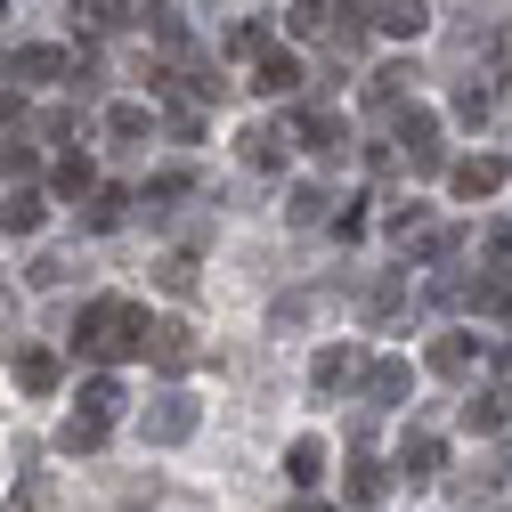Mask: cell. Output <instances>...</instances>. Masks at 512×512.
Segmentation results:
<instances>
[{"label":"cell","instance_id":"1","mask_svg":"<svg viewBox=\"0 0 512 512\" xmlns=\"http://www.w3.org/2000/svg\"><path fill=\"white\" fill-rule=\"evenodd\" d=\"M74 350L82 358H98V366H114V358H139L147 350V309L139 301H90L82 317H74Z\"/></svg>","mask_w":512,"mask_h":512},{"label":"cell","instance_id":"2","mask_svg":"<svg viewBox=\"0 0 512 512\" xmlns=\"http://www.w3.org/2000/svg\"><path fill=\"white\" fill-rule=\"evenodd\" d=\"M139 423H147V439H155V447H179V439H196V399H187V391H163Z\"/></svg>","mask_w":512,"mask_h":512},{"label":"cell","instance_id":"3","mask_svg":"<svg viewBox=\"0 0 512 512\" xmlns=\"http://www.w3.org/2000/svg\"><path fill=\"white\" fill-rule=\"evenodd\" d=\"M139 358H155L163 374H187V366H196V334H187L179 317H171V326H147V350Z\"/></svg>","mask_w":512,"mask_h":512},{"label":"cell","instance_id":"4","mask_svg":"<svg viewBox=\"0 0 512 512\" xmlns=\"http://www.w3.org/2000/svg\"><path fill=\"white\" fill-rule=\"evenodd\" d=\"M252 90H261V98H293L301 90V57L293 49H261V57H252Z\"/></svg>","mask_w":512,"mask_h":512},{"label":"cell","instance_id":"5","mask_svg":"<svg viewBox=\"0 0 512 512\" xmlns=\"http://www.w3.org/2000/svg\"><path fill=\"white\" fill-rule=\"evenodd\" d=\"M407 391H415L407 358H374L366 366V407H407Z\"/></svg>","mask_w":512,"mask_h":512},{"label":"cell","instance_id":"6","mask_svg":"<svg viewBox=\"0 0 512 512\" xmlns=\"http://www.w3.org/2000/svg\"><path fill=\"white\" fill-rule=\"evenodd\" d=\"M447 187H456L464 204L496 196V187H504V155H472V163H456V171H447Z\"/></svg>","mask_w":512,"mask_h":512},{"label":"cell","instance_id":"7","mask_svg":"<svg viewBox=\"0 0 512 512\" xmlns=\"http://www.w3.org/2000/svg\"><path fill=\"white\" fill-rule=\"evenodd\" d=\"M9 366H17V391H33V399H49V391H57V374H66V366H57V350H41V342H25Z\"/></svg>","mask_w":512,"mask_h":512},{"label":"cell","instance_id":"8","mask_svg":"<svg viewBox=\"0 0 512 512\" xmlns=\"http://www.w3.org/2000/svg\"><path fill=\"white\" fill-rule=\"evenodd\" d=\"M399 147L415 155V171H439V122H431L423 106H407V114H399Z\"/></svg>","mask_w":512,"mask_h":512},{"label":"cell","instance_id":"9","mask_svg":"<svg viewBox=\"0 0 512 512\" xmlns=\"http://www.w3.org/2000/svg\"><path fill=\"white\" fill-rule=\"evenodd\" d=\"M236 147H244V163H252V171H285V147H293V139H285V122H252Z\"/></svg>","mask_w":512,"mask_h":512},{"label":"cell","instance_id":"10","mask_svg":"<svg viewBox=\"0 0 512 512\" xmlns=\"http://www.w3.org/2000/svg\"><path fill=\"white\" fill-rule=\"evenodd\" d=\"M439 464H447V447H439L431 431H407V447H399V472H407V488L439 480Z\"/></svg>","mask_w":512,"mask_h":512},{"label":"cell","instance_id":"11","mask_svg":"<svg viewBox=\"0 0 512 512\" xmlns=\"http://www.w3.org/2000/svg\"><path fill=\"white\" fill-rule=\"evenodd\" d=\"M309 382H317V391H342V382H358V350H350V342H326V350L309 358Z\"/></svg>","mask_w":512,"mask_h":512},{"label":"cell","instance_id":"12","mask_svg":"<svg viewBox=\"0 0 512 512\" xmlns=\"http://www.w3.org/2000/svg\"><path fill=\"white\" fill-rule=\"evenodd\" d=\"M106 431H114V423L82 407V415H66V423H57V447H66V456H98V447H106Z\"/></svg>","mask_w":512,"mask_h":512},{"label":"cell","instance_id":"13","mask_svg":"<svg viewBox=\"0 0 512 512\" xmlns=\"http://www.w3.org/2000/svg\"><path fill=\"white\" fill-rule=\"evenodd\" d=\"M9 74H17V82H66V49L33 41V49H17V57H9Z\"/></svg>","mask_w":512,"mask_h":512},{"label":"cell","instance_id":"14","mask_svg":"<svg viewBox=\"0 0 512 512\" xmlns=\"http://www.w3.org/2000/svg\"><path fill=\"white\" fill-rule=\"evenodd\" d=\"M472 358H480V342H472V334H439V342H431V374H447V382H464V374H472Z\"/></svg>","mask_w":512,"mask_h":512},{"label":"cell","instance_id":"15","mask_svg":"<svg viewBox=\"0 0 512 512\" xmlns=\"http://www.w3.org/2000/svg\"><path fill=\"white\" fill-rule=\"evenodd\" d=\"M285 480H293V488H317V480H326V439H293V447H285Z\"/></svg>","mask_w":512,"mask_h":512},{"label":"cell","instance_id":"16","mask_svg":"<svg viewBox=\"0 0 512 512\" xmlns=\"http://www.w3.org/2000/svg\"><path fill=\"white\" fill-rule=\"evenodd\" d=\"M464 423H472V431H480V439H496V431H504V423H512V391H480V399H472V407H464Z\"/></svg>","mask_w":512,"mask_h":512},{"label":"cell","instance_id":"17","mask_svg":"<svg viewBox=\"0 0 512 512\" xmlns=\"http://www.w3.org/2000/svg\"><path fill=\"white\" fill-rule=\"evenodd\" d=\"M122 220H131V187H98V196H90V228L114 236Z\"/></svg>","mask_w":512,"mask_h":512},{"label":"cell","instance_id":"18","mask_svg":"<svg viewBox=\"0 0 512 512\" xmlns=\"http://www.w3.org/2000/svg\"><path fill=\"white\" fill-rule=\"evenodd\" d=\"M374 25H382V33H391V41H415V33L431 25V9H423V0H391V9H382Z\"/></svg>","mask_w":512,"mask_h":512},{"label":"cell","instance_id":"19","mask_svg":"<svg viewBox=\"0 0 512 512\" xmlns=\"http://www.w3.org/2000/svg\"><path fill=\"white\" fill-rule=\"evenodd\" d=\"M407 82H415V66H382V74H366V106L391 114V106L407 98Z\"/></svg>","mask_w":512,"mask_h":512},{"label":"cell","instance_id":"20","mask_svg":"<svg viewBox=\"0 0 512 512\" xmlns=\"http://www.w3.org/2000/svg\"><path fill=\"white\" fill-rule=\"evenodd\" d=\"M41 212H49V204L33 196V187H17V196L0 204V228H9V236H33V228H41Z\"/></svg>","mask_w":512,"mask_h":512},{"label":"cell","instance_id":"21","mask_svg":"<svg viewBox=\"0 0 512 512\" xmlns=\"http://www.w3.org/2000/svg\"><path fill=\"white\" fill-rule=\"evenodd\" d=\"M342 488H350V504H382V488H391V480H382L374 456H350V480H342Z\"/></svg>","mask_w":512,"mask_h":512},{"label":"cell","instance_id":"22","mask_svg":"<svg viewBox=\"0 0 512 512\" xmlns=\"http://www.w3.org/2000/svg\"><path fill=\"white\" fill-rule=\"evenodd\" d=\"M49 187H57V196H66V204H82L90 187H98V171H90V155H66V163H57V179H49Z\"/></svg>","mask_w":512,"mask_h":512},{"label":"cell","instance_id":"23","mask_svg":"<svg viewBox=\"0 0 512 512\" xmlns=\"http://www.w3.org/2000/svg\"><path fill=\"white\" fill-rule=\"evenodd\" d=\"M82 407L114 423V415H122V407H131V399H122V382H114V374H90V382H82Z\"/></svg>","mask_w":512,"mask_h":512},{"label":"cell","instance_id":"24","mask_svg":"<svg viewBox=\"0 0 512 512\" xmlns=\"http://www.w3.org/2000/svg\"><path fill=\"white\" fill-rule=\"evenodd\" d=\"M74 17L90 33H114V25H131V0H74Z\"/></svg>","mask_w":512,"mask_h":512},{"label":"cell","instance_id":"25","mask_svg":"<svg viewBox=\"0 0 512 512\" xmlns=\"http://www.w3.org/2000/svg\"><path fill=\"white\" fill-rule=\"evenodd\" d=\"M472 309H496V317H512V269H488V277L472 285Z\"/></svg>","mask_w":512,"mask_h":512},{"label":"cell","instance_id":"26","mask_svg":"<svg viewBox=\"0 0 512 512\" xmlns=\"http://www.w3.org/2000/svg\"><path fill=\"white\" fill-rule=\"evenodd\" d=\"M33 171H41V155H33L25 139H0V179H9V187H25Z\"/></svg>","mask_w":512,"mask_h":512},{"label":"cell","instance_id":"27","mask_svg":"<svg viewBox=\"0 0 512 512\" xmlns=\"http://www.w3.org/2000/svg\"><path fill=\"white\" fill-rule=\"evenodd\" d=\"M293 131H301L309 147H334V139H342V114H326V106H301V122H293Z\"/></svg>","mask_w":512,"mask_h":512},{"label":"cell","instance_id":"28","mask_svg":"<svg viewBox=\"0 0 512 512\" xmlns=\"http://www.w3.org/2000/svg\"><path fill=\"white\" fill-rule=\"evenodd\" d=\"M106 131H114V139H147V131H155V114H147V106H114V114H106Z\"/></svg>","mask_w":512,"mask_h":512},{"label":"cell","instance_id":"29","mask_svg":"<svg viewBox=\"0 0 512 512\" xmlns=\"http://www.w3.org/2000/svg\"><path fill=\"white\" fill-rule=\"evenodd\" d=\"M155 277H163V293H179V301H187V293H196V261H163Z\"/></svg>","mask_w":512,"mask_h":512},{"label":"cell","instance_id":"30","mask_svg":"<svg viewBox=\"0 0 512 512\" xmlns=\"http://www.w3.org/2000/svg\"><path fill=\"white\" fill-rule=\"evenodd\" d=\"M456 122H472V131H480V122H488V90L464 82V90H456Z\"/></svg>","mask_w":512,"mask_h":512},{"label":"cell","instance_id":"31","mask_svg":"<svg viewBox=\"0 0 512 512\" xmlns=\"http://www.w3.org/2000/svg\"><path fill=\"white\" fill-rule=\"evenodd\" d=\"M293 220H301V228L326 220V196H317V187H293Z\"/></svg>","mask_w":512,"mask_h":512},{"label":"cell","instance_id":"32","mask_svg":"<svg viewBox=\"0 0 512 512\" xmlns=\"http://www.w3.org/2000/svg\"><path fill=\"white\" fill-rule=\"evenodd\" d=\"M171 196H187V171H163V179H147V204H171Z\"/></svg>","mask_w":512,"mask_h":512},{"label":"cell","instance_id":"33","mask_svg":"<svg viewBox=\"0 0 512 512\" xmlns=\"http://www.w3.org/2000/svg\"><path fill=\"white\" fill-rule=\"evenodd\" d=\"M399 293H407L399 277H391V285H374V293H366V317H391V309H399Z\"/></svg>","mask_w":512,"mask_h":512},{"label":"cell","instance_id":"34","mask_svg":"<svg viewBox=\"0 0 512 512\" xmlns=\"http://www.w3.org/2000/svg\"><path fill=\"white\" fill-rule=\"evenodd\" d=\"M0 122H17V98H9V90H0Z\"/></svg>","mask_w":512,"mask_h":512},{"label":"cell","instance_id":"35","mask_svg":"<svg viewBox=\"0 0 512 512\" xmlns=\"http://www.w3.org/2000/svg\"><path fill=\"white\" fill-rule=\"evenodd\" d=\"M293 512H342V504H293Z\"/></svg>","mask_w":512,"mask_h":512},{"label":"cell","instance_id":"36","mask_svg":"<svg viewBox=\"0 0 512 512\" xmlns=\"http://www.w3.org/2000/svg\"><path fill=\"white\" fill-rule=\"evenodd\" d=\"M293 9H317V0H293Z\"/></svg>","mask_w":512,"mask_h":512},{"label":"cell","instance_id":"37","mask_svg":"<svg viewBox=\"0 0 512 512\" xmlns=\"http://www.w3.org/2000/svg\"><path fill=\"white\" fill-rule=\"evenodd\" d=\"M0 309H9V285H0Z\"/></svg>","mask_w":512,"mask_h":512}]
</instances>
